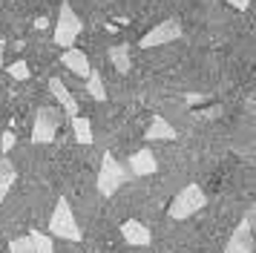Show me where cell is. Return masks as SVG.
I'll use <instances>...</instances> for the list:
<instances>
[{"mask_svg": "<svg viewBox=\"0 0 256 253\" xmlns=\"http://www.w3.org/2000/svg\"><path fill=\"white\" fill-rule=\"evenodd\" d=\"M81 32H84V20L78 18V12L72 9L70 0H60L58 23H55V32H52V44L60 46V49H72Z\"/></svg>", "mask_w": 256, "mask_h": 253, "instance_id": "1", "label": "cell"}, {"mask_svg": "<svg viewBox=\"0 0 256 253\" xmlns=\"http://www.w3.org/2000/svg\"><path fill=\"white\" fill-rule=\"evenodd\" d=\"M130 182V170L124 164H118V158L112 152H104V158H101V167H98V178H95V187H98V193L110 198V196L118 193V187H124Z\"/></svg>", "mask_w": 256, "mask_h": 253, "instance_id": "2", "label": "cell"}, {"mask_svg": "<svg viewBox=\"0 0 256 253\" xmlns=\"http://www.w3.org/2000/svg\"><path fill=\"white\" fill-rule=\"evenodd\" d=\"M49 233L58 236V239H66V242H81L84 239L81 228H78V222L72 216V207H70V198H66V196H60L58 202H55V210H52V216H49Z\"/></svg>", "mask_w": 256, "mask_h": 253, "instance_id": "3", "label": "cell"}, {"mask_svg": "<svg viewBox=\"0 0 256 253\" xmlns=\"http://www.w3.org/2000/svg\"><path fill=\"white\" fill-rule=\"evenodd\" d=\"M208 204V196H204V190L198 187V184H187L184 190H178L176 193V198L170 202V218H176V222H184V218L196 216L202 207Z\"/></svg>", "mask_w": 256, "mask_h": 253, "instance_id": "4", "label": "cell"}, {"mask_svg": "<svg viewBox=\"0 0 256 253\" xmlns=\"http://www.w3.org/2000/svg\"><path fill=\"white\" fill-rule=\"evenodd\" d=\"M178 38H182V23L176 20V18H167V20L156 23L150 32L138 40V46L141 49H156V46L173 44V40H178Z\"/></svg>", "mask_w": 256, "mask_h": 253, "instance_id": "5", "label": "cell"}, {"mask_svg": "<svg viewBox=\"0 0 256 253\" xmlns=\"http://www.w3.org/2000/svg\"><path fill=\"white\" fill-rule=\"evenodd\" d=\"M60 115L52 106H40L35 112V124H32V144H49L55 132H58Z\"/></svg>", "mask_w": 256, "mask_h": 253, "instance_id": "6", "label": "cell"}, {"mask_svg": "<svg viewBox=\"0 0 256 253\" xmlns=\"http://www.w3.org/2000/svg\"><path fill=\"white\" fill-rule=\"evenodd\" d=\"M254 216L248 213V216L239 222V228L230 233V239H228V244H224V253H254Z\"/></svg>", "mask_w": 256, "mask_h": 253, "instance_id": "7", "label": "cell"}, {"mask_svg": "<svg viewBox=\"0 0 256 253\" xmlns=\"http://www.w3.org/2000/svg\"><path fill=\"white\" fill-rule=\"evenodd\" d=\"M121 236H124V242L132 244V248H147L152 242V233L147 230V224H141L138 218H127V222L121 224Z\"/></svg>", "mask_w": 256, "mask_h": 253, "instance_id": "8", "label": "cell"}, {"mask_svg": "<svg viewBox=\"0 0 256 253\" xmlns=\"http://www.w3.org/2000/svg\"><path fill=\"white\" fill-rule=\"evenodd\" d=\"M130 167V176H152V172L158 170V161H156V156H152V150H147V147H141V150H136L132 156H130V161H127Z\"/></svg>", "mask_w": 256, "mask_h": 253, "instance_id": "9", "label": "cell"}, {"mask_svg": "<svg viewBox=\"0 0 256 253\" xmlns=\"http://www.w3.org/2000/svg\"><path fill=\"white\" fill-rule=\"evenodd\" d=\"M60 64L70 69L72 75H78V78H86L90 75V58H86V52L84 49H78V46H72V49H64V55H60Z\"/></svg>", "mask_w": 256, "mask_h": 253, "instance_id": "10", "label": "cell"}, {"mask_svg": "<svg viewBox=\"0 0 256 253\" xmlns=\"http://www.w3.org/2000/svg\"><path fill=\"white\" fill-rule=\"evenodd\" d=\"M49 92L55 95V101L60 104V110L66 112V118L78 115V101H75V95L66 90V84H64L60 78H49Z\"/></svg>", "mask_w": 256, "mask_h": 253, "instance_id": "11", "label": "cell"}, {"mask_svg": "<svg viewBox=\"0 0 256 253\" xmlns=\"http://www.w3.org/2000/svg\"><path fill=\"white\" fill-rule=\"evenodd\" d=\"M144 138H147V141H176V138H178V132H176V126L170 124L167 118H162V115H152V121H150V126H147Z\"/></svg>", "mask_w": 256, "mask_h": 253, "instance_id": "12", "label": "cell"}, {"mask_svg": "<svg viewBox=\"0 0 256 253\" xmlns=\"http://www.w3.org/2000/svg\"><path fill=\"white\" fill-rule=\"evenodd\" d=\"M110 64L116 66L118 75H127L130 69H132V58H130V44H116V46H110Z\"/></svg>", "mask_w": 256, "mask_h": 253, "instance_id": "13", "label": "cell"}, {"mask_svg": "<svg viewBox=\"0 0 256 253\" xmlns=\"http://www.w3.org/2000/svg\"><path fill=\"white\" fill-rule=\"evenodd\" d=\"M18 182V170H14V164L6 156H0V202L9 196V190L14 187Z\"/></svg>", "mask_w": 256, "mask_h": 253, "instance_id": "14", "label": "cell"}, {"mask_svg": "<svg viewBox=\"0 0 256 253\" xmlns=\"http://www.w3.org/2000/svg\"><path fill=\"white\" fill-rule=\"evenodd\" d=\"M70 124H72V136H75V141L78 144H92L95 136H92V124H90V118H81V115H72L70 118Z\"/></svg>", "mask_w": 256, "mask_h": 253, "instance_id": "15", "label": "cell"}, {"mask_svg": "<svg viewBox=\"0 0 256 253\" xmlns=\"http://www.w3.org/2000/svg\"><path fill=\"white\" fill-rule=\"evenodd\" d=\"M86 92L92 95L95 101H106V86H104V78H101L98 69H90V75H86Z\"/></svg>", "mask_w": 256, "mask_h": 253, "instance_id": "16", "label": "cell"}, {"mask_svg": "<svg viewBox=\"0 0 256 253\" xmlns=\"http://www.w3.org/2000/svg\"><path fill=\"white\" fill-rule=\"evenodd\" d=\"M29 242H32V250H35V253H55L52 236L40 233V230H32V233H29Z\"/></svg>", "mask_w": 256, "mask_h": 253, "instance_id": "17", "label": "cell"}, {"mask_svg": "<svg viewBox=\"0 0 256 253\" xmlns=\"http://www.w3.org/2000/svg\"><path fill=\"white\" fill-rule=\"evenodd\" d=\"M6 72H9V78H14V80H29L32 78V69H29L26 60H14V64H9Z\"/></svg>", "mask_w": 256, "mask_h": 253, "instance_id": "18", "label": "cell"}, {"mask_svg": "<svg viewBox=\"0 0 256 253\" xmlns=\"http://www.w3.org/2000/svg\"><path fill=\"white\" fill-rule=\"evenodd\" d=\"M9 253H35V250H32L29 236H18V239L9 242Z\"/></svg>", "mask_w": 256, "mask_h": 253, "instance_id": "19", "label": "cell"}, {"mask_svg": "<svg viewBox=\"0 0 256 253\" xmlns=\"http://www.w3.org/2000/svg\"><path fill=\"white\" fill-rule=\"evenodd\" d=\"M14 141H18V138H14V132H12V130H6V132H3V138H0V152L6 156V152L14 147Z\"/></svg>", "mask_w": 256, "mask_h": 253, "instance_id": "20", "label": "cell"}, {"mask_svg": "<svg viewBox=\"0 0 256 253\" xmlns=\"http://www.w3.org/2000/svg\"><path fill=\"white\" fill-rule=\"evenodd\" d=\"M228 3H230L233 9H239V12H244V9H248V6H250V3H254V0H228Z\"/></svg>", "mask_w": 256, "mask_h": 253, "instance_id": "21", "label": "cell"}, {"mask_svg": "<svg viewBox=\"0 0 256 253\" xmlns=\"http://www.w3.org/2000/svg\"><path fill=\"white\" fill-rule=\"evenodd\" d=\"M35 29H38V32L49 29V18H35Z\"/></svg>", "mask_w": 256, "mask_h": 253, "instance_id": "22", "label": "cell"}, {"mask_svg": "<svg viewBox=\"0 0 256 253\" xmlns=\"http://www.w3.org/2000/svg\"><path fill=\"white\" fill-rule=\"evenodd\" d=\"M204 118H216V115H222V106H213V110H204Z\"/></svg>", "mask_w": 256, "mask_h": 253, "instance_id": "23", "label": "cell"}, {"mask_svg": "<svg viewBox=\"0 0 256 253\" xmlns=\"http://www.w3.org/2000/svg\"><path fill=\"white\" fill-rule=\"evenodd\" d=\"M202 101H204V95H196V92L187 95V104H202Z\"/></svg>", "mask_w": 256, "mask_h": 253, "instance_id": "24", "label": "cell"}, {"mask_svg": "<svg viewBox=\"0 0 256 253\" xmlns=\"http://www.w3.org/2000/svg\"><path fill=\"white\" fill-rule=\"evenodd\" d=\"M6 46H9V44H6V40H0V55H3V52H6Z\"/></svg>", "mask_w": 256, "mask_h": 253, "instance_id": "25", "label": "cell"}, {"mask_svg": "<svg viewBox=\"0 0 256 253\" xmlns=\"http://www.w3.org/2000/svg\"><path fill=\"white\" fill-rule=\"evenodd\" d=\"M0 69H3V55H0Z\"/></svg>", "mask_w": 256, "mask_h": 253, "instance_id": "26", "label": "cell"}]
</instances>
